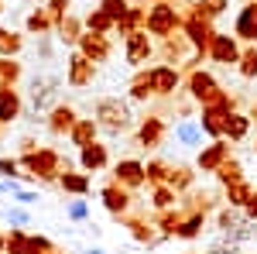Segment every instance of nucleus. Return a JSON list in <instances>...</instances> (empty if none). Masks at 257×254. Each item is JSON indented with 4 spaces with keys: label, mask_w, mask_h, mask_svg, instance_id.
<instances>
[{
    "label": "nucleus",
    "mask_w": 257,
    "mask_h": 254,
    "mask_svg": "<svg viewBox=\"0 0 257 254\" xmlns=\"http://www.w3.org/2000/svg\"><path fill=\"white\" fill-rule=\"evenodd\" d=\"M182 86H185V97L192 100L196 107H209V103H216L226 90L219 86V79L209 72V69H189L185 72V79H182Z\"/></svg>",
    "instance_id": "nucleus-2"
},
{
    "label": "nucleus",
    "mask_w": 257,
    "mask_h": 254,
    "mask_svg": "<svg viewBox=\"0 0 257 254\" xmlns=\"http://www.w3.org/2000/svg\"><path fill=\"white\" fill-rule=\"evenodd\" d=\"M148 76H151V90H155V97L168 100L175 97L178 90H182V72H178L175 65H148Z\"/></svg>",
    "instance_id": "nucleus-12"
},
{
    "label": "nucleus",
    "mask_w": 257,
    "mask_h": 254,
    "mask_svg": "<svg viewBox=\"0 0 257 254\" xmlns=\"http://www.w3.org/2000/svg\"><path fill=\"white\" fill-rule=\"evenodd\" d=\"M213 179H216L219 186L226 189V186H237V182H247V172H243V165H240L237 158H226V161L219 165L216 172H213Z\"/></svg>",
    "instance_id": "nucleus-29"
},
{
    "label": "nucleus",
    "mask_w": 257,
    "mask_h": 254,
    "mask_svg": "<svg viewBox=\"0 0 257 254\" xmlns=\"http://www.w3.org/2000/svg\"><path fill=\"white\" fill-rule=\"evenodd\" d=\"M120 223L131 230V237L138 244H148V247H158L161 244V234L155 230V220H148V216H141V213H127V216H120Z\"/></svg>",
    "instance_id": "nucleus-16"
},
{
    "label": "nucleus",
    "mask_w": 257,
    "mask_h": 254,
    "mask_svg": "<svg viewBox=\"0 0 257 254\" xmlns=\"http://www.w3.org/2000/svg\"><path fill=\"white\" fill-rule=\"evenodd\" d=\"M59 186H62V193H69V196H86L93 189V182H89L86 172H62Z\"/></svg>",
    "instance_id": "nucleus-32"
},
{
    "label": "nucleus",
    "mask_w": 257,
    "mask_h": 254,
    "mask_svg": "<svg viewBox=\"0 0 257 254\" xmlns=\"http://www.w3.org/2000/svg\"><path fill=\"white\" fill-rule=\"evenodd\" d=\"M113 182H120L123 189H131V193H138L148 186V179H144V161L138 158H120L117 165H113Z\"/></svg>",
    "instance_id": "nucleus-14"
},
{
    "label": "nucleus",
    "mask_w": 257,
    "mask_h": 254,
    "mask_svg": "<svg viewBox=\"0 0 257 254\" xmlns=\"http://www.w3.org/2000/svg\"><path fill=\"white\" fill-rule=\"evenodd\" d=\"M127 7H131V0H99V11L103 14H110L113 21H120L127 14Z\"/></svg>",
    "instance_id": "nucleus-44"
},
{
    "label": "nucleus",
    "mask_w": 257,
    "mask_h": 254,
    "mask_svg": "<svg viewBox=\"0 0 257 254\" xmlns=\"http://www.w3.org/2000/svg\"><path fill=\"white\" fill-rule=\"evenodd\" d=\"M48 28H55L52 18H48V11H35V14H28V31H31V35H45Z\"/></svg>",
    "instance_id": "nucleus-43"
},
{
    "label": "nucleus",
    "mask_w": 257,
    "mask_h": 254,
    "mask_svg": "<svg viewBox=\"0 0 257 254\" xmlns=\"http://www.w3.org/2000/svg\"><path fill=\"white\" fill-rule=\"evenodd\" d=\"M144 24H148V7H127V14L113 24V31L117 35H134V31H144Z\"/></svg>",
    "instance_id": "nucleus-27"
},
{
    "label": "nucleus",
    "mask_w": 257,
    "mask_h": 254,
    "mask_svg": "<svg viewBox=\"0 0 257 254\" xmlns=\"http://www.w3.org/2000/svg\"><path fill=\"white\" fill-rule=\"evenodd\" d=\"M99 137V124L93 117H79L76 120V127L69 131V141L76 144V148H86V144H93Z\"/></svg>",
    "instance_id": "nucleus-28"
},
{
    "label": "nucleus",
    "mask_w": 257,
    "mask_h": 254,
    "mask_svg": "<svg viewBox=\"0 0 257 254\" xmlns=\"http://www.w3.org/2000/svg\"><path fill=\"white\" fill-rule=\"evenodd\" d=\"M18 168H21L18 158H0V176H4V179H14V176H18Z\"/></svg>",
    "instance_id": "nucleus-49"
},
{
    "label": "nucleus",
    "mask_w": 257,
    "mask_h": 254,
    "mask_svg": "<svg viewBox=\"0 0 257 254\" xmlns=\"http://www.w3.org/2000/svg\"><path fill=\"white\" fill-rule=\"evenodd\" d=\"M158 55L165 59V65H175L178 72H182V69H199V62H202V52H196L192 41L185 38L182 31L168 35V38H161Z\"/></svg>",
    "instance_id": "nucleus-5"
},
{
    "label": "nucleus",
    "mask_w": 257,
    "mask_h": 254,
    "mask_svg": "<svg viewBox=\"0 0 257 254\" xmlns=\"http://www.w3.org/2000/svg\"><path fill=\"white\" fill-rule=\"evenodd\" d=\"M127 100L131 103H151L155 100V90H151V76H148V65L144 69H138V76L131 79V86H127Z\"/></svg>",
    "instance_id": "nucleus-22"
},
{
    "label": "nucleus",
    "mask_w": 257,
    "mask_h": 254,
    "mask_svg": "<svg viewBox=\"0 0 257 254\" xmlns=\"http://www.w3.org/2000/svg\"><path fill=\"white\" fill-rule=\"evenodd\" d=\"M209 254H240V244H237V240H230V237H223V234H219L216 240H213Z\"/></svg>",
    "instance_id": "nucleus-45"
},
{
    "label": "nucleus",
    "mask_w": 257,
    "mask_h": 254,
    "mask_svg": "<svg viewBox=\"0 0 257 254\" xmlns=\"http://www.w3.org/2000/svg\"><path fill=\"white\" fill-rule=\"evenodd\" d=\"M165 137H168V124L161 114H144L138 124V131H134V144L144 148V151H158L161 144H165Z\"/></svg>",
    "instance_id": "nucleus-7"
},
{
    "label": "nucleus",
    "mask_w": 257,
    "mask_h": 254,
    "mask_svg": "<svg viewBox=\"0 0 257 254\" xmlns=\"http://www.w3.org/2000/svg\"><path fill=\"white\" fill-rule=\"evenodd\" d=\"M247 117H250V124H254V127H257V100H254V103H250V110H247Z\"/></svg>",
    "instance_id": "nucleus-52"
},
{
    "label": "nucleus",
    "mask_w": 257,
    "mask_h": 254,
    "mask_svg": "<svg viewBox=\"0 0 257 254\" xmlns=\"http://www.w3.org/2000/svg\"><path fill=\"white\" fill-rule=\"evenodd\" d=\"M99 199H103L106 213L117 216V220H120V216H127V213H131V206H134V193H131V189H123L120 182H110V186H103Z\"/></svg>",
    "instance_id": "nucleus-15"
},
{
    "label": "nucleus",
    "mask_w": 257,
    "mask_h": 254,
    "mask_svg": "<svg viewBox=\"0 0 257 254\" xmlns=\"http://www.w3.org/2000/svg\"><path fill=\"white\" fill-rule=\"evenodd\" d=\"M182 35L192 41L196 52L206 55V48H209V41H213V35H216V28H213V21H209V18H202L196 7H189V11L182 14Z\"/></svg>",
    "instance_id": "nucleus-6"
},
{
    "label": "nucleus",
    "mask_w": 257,
    "mask_h": 254,
    "mask_svg": "<svg viewBox=\"0 0 257 254\" xmlns=\"http://www.w3.org/2000/svg\"><path fill=\"white\" fill-rule=\"evenodd\" d=\"M237 76L243 79V82H254V79H257V45H254V41H250L247 48H240Z\"/></svg>",
    "instance_id": "nucleus-33"
},
{
    "label": "nucleus",
    "mask_w": 257,
    "mask_h": 254,
    "mask_svg": "<svg viewBox=\"0 0 257 254\" xmlns=\"http://www.w3.org/2000/svg\"><path fill=\"white\" fill-rule=\"evenodd\" d=\"M182 216H185L182 203H178V206H172V210H161V213L151 216V220H155V230L161 234V240H165V237H175L178 223H182Z\"/></svg>",
    "instance_id": "nucleus-26"
},
{
    "label": "nucleus",
    "mask_w": 257,
    "mask_h": 254,
    "mask_svg": "<svg viewBox=\"0 0 257 254\" xmlns=\"http://www.w3.org/2000/svg\"><path fill=\"white\" fill-rule=\"evenodd\" d=\"M151 206H155V213L172 210V206H178V193L172 186H151Z\"/></svg>",
    "instance_id": "nucleus-38"
},
{
    "label": "nucleus",
    "mask_w": 257,
    "mask_h": 254,
    "mask_svg": "<svg viewBox=\"0 0 257 254\" xmlns=\"http://www.w3.org/2000/svg\"><path fill=\"white\" fill-rule=\"evenodd\" d=\"M185 210V206H182ZM202 227H206V213H199V210H185V216H182V223H178L175 237L178 240H196V237H202Z\"/></svg>",
    "instance_id": "nucleus-25"
},
{
    "label": "nucleus",
    "mask_w": 257,
    "mask_h": 254,
    "mask_svg": "<svg viewBox=\"0 0 257 254\" xmlns=\"http://www.w3.org/2000/svg\"><path fill=\"white\" fill-rule=\"evenodd\" d=\"M172 134H175V141L182 144V148H199V141H202V127H199L196 117H182L172 127Z\"/></svg>",
    "instance_id": "nucleus-24"
},
{
    "label": "nucleus",
    "mask_w": 257,
    "mask_h": 254,
    "mask_svg": "<svg viewBox=\"0 0 257 254\" xmlns=\"http://www.w3.org/2000/svg\"><path fill=\"white\" fill-rule=\"evenodd\" d=\"M59 93H62V79L59 76H38L31 79V103H35V110L38 114H52L55 107H59Z\"/></svg>",
    "instance_id": "nucleus-10"
},
{
    "label": "nucleus",
    "mask_w": 257,
    "mask_h": 254,
    "mask_svg": "<svg viewBox=\"0 0 257 254\" xmlns=\"http://www.w3.org/2000/svg\"><path fill=\"white\" fill-rule=\"evenodd\" d=\"M7 220L18 223V227H24V223H28V213H24V210H7Z\"/></svg>",
    "instance_id": "nucleus-50"
},
{
    "label": "nucleus",
    "mask_w": 257,
    "mask_h": 254,
    "mask_svg": "<svg viewBox=\"0 0 257 254\" xmlns=\"http://www.w3.org/2000/svg\"><path fill=\"white\" fill-rule=\"evenodd\" d=\"M168 161L165 158H148L144 161V179H148V186H165L168 182Z\"/></svg>",
    "instance_id": "nucleus-37"
},
{
    "label": "nucleus",
    "mask_w": 257,
    "mask_h": 254,
    "mask_svg": "<svg viewBox=\"0 0 257 254\" xmlns=\"http://www.w3.org/2000/svg\"><path fill=\"white\" fill-rule=\"evenodd\" d=\"M48 18H52V24L69 18V0H48Z\"/></svg>",
    "instance_id": "nucleus-48"
},
{
    "label": "nucleus",
    "mask_w": 257,
    "mask_h": 254,
    "mask_svg": "<svg viewBox=\"0 0 257 254\" xmlns=\"http://www.w3.org/2000/svg\"><path fill=\"white\" fill-rule=\"evenodd\" d=\"M144 31L155 41L182 31V11H178L172 0H155V4L148 7V24H144Z\"/></svg>",
    "instance_id": "nucleus-4"
},
{
    "label": "nucleus",
    "mask_w": 257,
    "mask_h": 254,
    "mask_svg": "<svg viewBox=\"0 0 257 254\" xmlns=\"http://www.w3.org/2000/svg\"><path fill=\"white\" fill-rule=\"evenodd\" d=\"M250 131H254V124H250V117H247L243 110H233V114L226 117V124H223V137H226L230 144L247 141V137H250Z\"/></svg>",
    "instance_id": "nucleus-19"
},
{
    "label": "nucleus",
    "mask_w": 257,
    "mask_h": 254,
    "mask_svg": "<svg viewBox=\"0 0 257 254\" xmlns=\"http://www.w3.org/2000/svg\"><path fill=\"white\" fill-rule=\"evenodd\" d=\"M93 120L99 124V131H106V134H127V131H134V107H131V100L123 97H99L96 107H93Z\"/></svg>",
    "instance_id": "nucleus-1"
},
{
    "label": "nucleus",
    "mask_w": 257,
    "mask_h": 254,
    "mask_svg": "<svg viewBox=\"0 0 257 254\" xmlns=\"http://www.w3.org/2000/svg\"><path fill=\"white\" fill-rule=\"evenodd\" d=\"M243 220H247V213H243V210H233V206H219V213H216V230H219L223 237H233V230H237Z\"/></svg>",
    "instance_id": "nucleus-31"
},
{
    "label": "nucleus",
    "mask_w": 257,
    "mask_h": 254,
    "mask_svg": "<svg viewBox=\"0 0 257 254\" xmlns=\"http://www.w3.org/2000/svg\"><path fill=\"white\" fill-rule=\"evenodd\" d=\"M243 213L250 216V220H257V189H254V196H250V203L243 206Z\"/></svg>",
    "instance_id": "nucleus-51"
},
{
    "label": "nucleus",
    "mask_w": 257,
    "mask_h": 254,
    "mask_svg": "<svg viewBox=\"0 0 257 254\" xmlns=\"http://www.w3.org/2000/svg\"><path fill=\"white\" fill-rule=\"evenodd\" d=\"M52 254H62V251H52Z\"/></svg>",
    "instance_id": "nucleus-57"
},
{
    "label": "nucleus",
    "mask_w": 257,
    "mask_h": 254,
    "mask_svg": "<svg viewBox=\"0 0 257 254\" xmlns=\"http://www.w3.org/2000/svg\"><path fill=\"white\" fill-rule=\"evenodd\" d=\"M250 196H254V186H250V182H237V186H226V189H223L226 206H233V210H243V206L250 203Z\"/></svg>",
    "instance_id": "nucleus-34"
},
{
    "label": "nucleus",
    "mask_w": 257,
    "mask_h": 254,
    "mask_svg": "<svg viewBox=\"0 0 257 254\" xmlns=\"http://www.w3.org/2000/svg\"><path fill=\"white\" fill-rule=\"evenodd\" d=\"M79 168L86 172V176H89V172H103V168H110V148L99 144V141L79 148Z\"/></svg>",
    "instance_id": "nucleus-18"
},
{
    "label": "nucleus",
    "mask_w": 257,
    "mask_h": 254,
    "mask_svg": "<svg viewBox=\"0 0 257 254\" xmlns=\"http://www.w3.org/2000/svg\"><path fill=\"white\" fill-rule=\"evenodd\" d=\"M196 176H199V172L192 168V165H172L165 186H172L178 196H185V193H192V189H196Z\"/></svg>",
    "instance_id": "nucleus-20"
},
{
    "label": "nucleus",
    "mask_w": 257,
    "mask_h": 254,
    "mask_svg": "<svg viewBox=\"0 0 257 254\" xmlns=\"http://www.w3.org/2000/svg\"><path fill=\"white\" fill-rule=\"evenodd\" d=\"M4 254H28V234L21 230V227H11V234H7V247Z\"/></svg>",
    "instance_id": "nucleus-42"
},
{
    "label": "nucleus",
    "mask_w": 257,
    "mask_h": 254,
    "mask_svg": "<svg viewBox=\"0 0 257 254\" xmlns=\"http://www.w3.org/2000/svg\"><path fill=\"white\" fill-rule=\"evenodd\" d=\"M254 4H257V0H254Z\"/></svg>",
    "instance_id": "nucleus-60"
},
{
    "label": "nucleus",
    "mask_w": 257,
    "mask_h": 254,
    "mask_svg": "<svg viewBox=\"0 0 257 254\" xmlns=\"http://www.w3.org/2000/svg\"><path fill=\"white\" fill-rule=\"evenodd\" d=\"M21 165L28 168V176L41 179V182H59L62 172H69V161H62V155L52 148H35V151L21 155Z\"/></svg>",
    "instance_id": "nucleus-3"
},
{
    "label": "nucleus",
    "mask_w": 257,
    "mask_h": 254,
    "mask_svg": "<svg viewBox=\"0 0 257 254\" xmlns=\"http://www.w3.org/2000/svg\"><path fill=\"white\" fill-rule=\"evenodd\" d=\"M21 117V97L14 86H4L0 90V124H11Z\"/></svg>",
    "instance_id": "nucleus-30"
},
{
    "label": "nucleus",
    "mask_w": 257,
    "mask_h": 254,
    "mask_svg": "<svg viewBox=\"0 0 257 254\" xmlns=\"http://www.w3.org/2000/svg\"><path fill=\"white\" fill-rule=\"evenodd\" d=\"M155 38L148 35V31H134V35H127L123 38V59L127 65H134V69H144L148 62L155 59Z\"/></svg>",
    "instance_id": "nucleus-9"
},
{
    "label": "nucleus",
    "mask_w": 257,
    "mask_h": 254,
    "mask_svg": "<svg viewBox=\"0 0 257 254\" xmlns=\"http://www.w3.org/2000/svg\"><path fill=\"white\" fill-rule=\"evenodd\" d=\"M172 4H175V0H172Z\"/></svg>",
    "instance_id": "nucleus-59"
},
{
    "label": "nucleus",
    "mask_w": 257,
    "mask_h": 254,
    "mask_svg": "<svg viewBox=\"0 0 257 254\" xmlns=\"http://www.w3.org/2000/svg\"><path fill=\"white\" fill-rule=\"evenodd\" d=\"M202 18H209V21H216V18H223L226 14V7H230V0H196L192 4Z\"/></svg>",
    "instance_id": "nucleus-39"
},
{
    "label": "nucleus",
    "mask_w": 257,
    "mask_h": 254,
    "mask_svg": "<svg viewBox=\"0 0 257 254\" xmlns=\"http://www.w3.org/2000/svg\"><path fill=\"white\" fill-rule=\"evenodd\" d=\"M113 24H117V21L110 18V14H103V11H89V14H86V21H82V28H86V31H93V35H113Z\"/></svg>",
    "instance_id": "nucleus-36"
},
{
    "label": "nucleus",
    "mask_w": 257,
    "mask_h": 254,
    "mask_svg": "<svg viewBox=\"0 0 257 254\" xmlns=\"http://www.w3.org/2000/svg\"><path fill=\"white\" fill-rule=\"evenodd\" d=\"M4 247H7V237L0 234V254H4Z\"/></svg>",
    "instance_id": "nucleus-53"
},
{
    "label": "nucleus",
    "mask_w": 257,
    "mask_h": 254,
    "mask_svg": "<svg viewBox=\"0 0 257 254\" xmlns=\"http://www.w3.org/2000/svg\"><path fill=\"white\" fill-rule=\"evenodd\" d=\"M0 11H4V7H0Z\"/></svg>",
    "instance_id": "nucleus-58"
},
{
    "label": "nucleus",
    "mask_w": 257,
    "mask_h": 254,
    "mask_svg": "<svg viewBox=\"0 0 257 254\" xmlns=\"http://www.w3.org/2000/svg\"><path fill=\"white\" fill-rule=\"evenodd\" d=\"M48 251H55L48 237H35V234H28V254H48Z\"/></svg>",
    "instance_id": "nucleus-47"
},
{
    "label": "nucleus",
    "mask_w": 257,
    "mask_h": 254,
    "mask_svg": "<svg viewBox=\"0 0 257 254\" xmlns=\"http://www.w3.org/2000/svg\"><path fill=\"white\" fill-rule=\"evenodd\" d=\"M89 254H106V251H103V247H93V251H89Z\"/></svg>",
    "instance_id": "nucleus-54"
},
{
    "label": "nucleus",
    "mask_w": 257,
    "mask_h": 254,
    "mask_svg": "<svg viewBox=\"0 0 257 254\" xmlns=\"http://www.w3.org/2000/svg\"><path fill=\"white\" fill-rule=\"evenodd\" d=\"M93 79H96V65L86 59L82 52H72L69 62H65V82L72 90H86V86H93Z\"/></svg>",
    "instance_id": "nucleus-13"
},
{
    "label": "nucleus",
    "mask_w": 257,
    "mask_h": 254,
    "mask_svg": "<svg viewBox=\"0 0 257 254\" xmlns=\"http://www.w3.org/2000/svg\"><path fill=\"white\" fill-rule=\"evenodd\" d=\"M226 158H233V151H230V141H226V137H216V141H209V144H202V148H199V155H196V172L213 176V172H216Z\"/></svg>",
    "instance_id": "nucleus-11"
},
{
    "label": "nucleus",
    "mask_w": 257,
    "mask_h": 254,
    "mask_svg": "<svg viewBox=\"0 0 257 254\" xmlns=\"http://www.w3.org/2000/svg\"><path fill=\"white\" fill-rule=\"evenodd\" d=\"M254 28H257V4L250 0V4L240 7L237 21H233V35H237L240 41H254Z\"/></svg>",
    "instance_id": "nucleus-23"
},
{
    "label": "nucleus",
    "mask_w": 257,
    "mask_h": 254,
    "mask_svg": "<svg viewBox=\"0 0 257 254\" xmlns=\"http://www.w3.org/2000/svg\"><path fill=\"white\" fill-rule=\"evenodd\" d=\"M55 31H59V38L65 41V45H79V38H82V21L76 18V14H69V18H62L59 24H55Z\"/></svg>",
    "instance_id": "nucleus-35"
},
{
    "label": "nucleus",
    "mask_w": 257,
    "mask_h": 254,
    "mask_svg": "<svg viewBox=\"0 0 257 254\" xmlns=\"http://www.w3.org/2000/svg\"><path fill=\"white\" fill-rule=\"evenodd\" d=\"M254 45H257V28H254Z\"/></svg>",
    "instance_id": "nucleus-55"
},
{
    "label": "nucleus",
    "mask_w": 257,
    "mask_h": 254,
    "mask_svg": "<svg viewBox=\"0 0 257 254\" xmlns=\"http://www.w3.org/2000/svg\"><path fill=\"white\" fill-rule=\"evenodd\" d=\"M254 155H257V144H254Z\"/></svg>",
    "instance_id": "nucleus-56"
},
{
    "label": "nucleus",
    "mask_w": 257,
    "mask_h": 254,
    "mask_svg": "<svg viewBox=\"0 0 257 254\" xmlns=\"http://www.w3.org/2000/svg\"><path fill=\"white\" fill-rule=\"evenodd\" d=\"M21 48H24V38L14 35V31H7V28H0V55L11 59V55H18Z\"/></svg>",
    "instance_id": "nucleus-40"
},
{
    "label": "nucleus",
    "mask_w": 257,
    "mask_h": 254,
    "mask_svg": "<svg viewBox=\"0 0 257 254\" xmlns=\"http://www.w3.org/2000/svg\"><path fill=\"white\" fill-rule=\"evenodd\" d=\"M76 120H79V114H76L69 103H65V107L59 103V107L48 114V131H52L55 137H62V134H69V131L76 127Z\"/></svg>",
    "instance_id": "nucleus-21"
},
{
    "label": "nucleus",
    "mask_w": 257,
    "mask_h": 254,
    "mask_svg": "<svg viewBox=\"0 0 257 254\" xmlns=\"http://www.w3.org/2000/svg\"><path fill=\"white\" fill-rule=\"evenodd\" d=\"M65 213H69V220H76V223H82V220L89 216V206H86V199H72V203L65 206Z\"/></svg>",
    "instance_id": "nucleus-46"
},
{
    "label": "nucleus",
    "mask_w": 257,
    "mask_h": 254,
    "mask_svg": "<svg viewBox=\"0 0 257 254\" xmlns=\"http://www.w3.org/2000/svg\"><path fill=\"white\" fill-rule=\"evenodd\" d=\"M18 79H21V62L0 55V90H4V86H14Z\"/></svg>",
    "instance_id": "nucleus-41"
},
{
    "label": "nucleus",
    "mask_w": 257,
    "mask_h": 254,
    "mask_svg": "<svg viewBox=\"0 0 257 254\" xmlns=\"http://www.w3.org/2000/svg\"><path fill=\"white\" fill-rule=\"evenodd\" d=\"M206 59L213 65H223V69H237L240 62V41L237 35H226V31H216L209 48H206Z\"/></svg>",
    "instance_id": "nucleus-8"
},
{
    "label": "nucleus",
    "mask_w": 257,
    "mask_h": 254,
    "mask_svg": "<svg viewBox=\"0 0 257 254\" xmlns=\"http://www.w3.org/2000/svg\"><path fill=\"white\" fill-rule=\"evenodd\" d=\"M79 52L93 62V65H99V62H106L110 55H113V41H110V35H93V31H82Z\"/></svg>",
    "instance_id": "nucleus-17"
}]
</instances>
